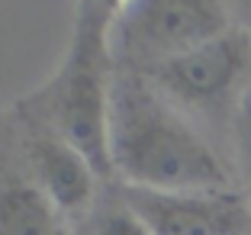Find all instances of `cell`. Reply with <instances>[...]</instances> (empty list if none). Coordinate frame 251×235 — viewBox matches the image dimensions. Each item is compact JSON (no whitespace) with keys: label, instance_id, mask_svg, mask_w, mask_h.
<instances>
[{"label":"cell","instance_id":"obj_1","mask_svg":"<svg viewBox=\"0 0 251 235\" xmlns=\"http://www.w3.org/2000/svg\"><path fill=\"white\" fill-rule=\"evenodd\" d=\"M110 161L119 184L145 190H229L232 174L206 135L139 71L113 74Z\"/></svg>","mask_w":251,"mask_h":235},{"label":"cell","instance_id":"obj_2","mask_svg":"<svg viewBox=\"0 0 251 235\" xmlns=\"http://www.w3.org/2000/svg\"><path fill=\"white\" fill-rule=\"evenodd\" d=\"M110 32L74 23V36L58 71L16 103V110L52 126L94 164L103 181H113L110 161V97H113Z\"/></svg>","mask_w":251,"mask_h":235},{"label":"cell","instance_id":"obj_3","mask_svg":"<svg viewBox=\"0 0 251 235\" xmlns=\"http://www.w3.org/2000/svg\"><path fill=\"white\" fill-rule=\"evenodd\" d=\"M229 29L222 0H132L110 29L113 65L142 74Z\"/></svg>","mask_w":251,"mask_h":235},{"label":"cell","instance_id":"obj_4","mask_svg":"<svg viewBox=\"0 0 251 235\" xmlns=\"http://www.w3.org/2000/svg\"><path fill=\"white\" fill-rule=\"evenodd\" d=\"M155 235H251V200L238 190H145L116 184Z\"/></svg>","mask_w":251,"mask_h":235},{"label":"cell","instance_id":"obj_5","mask_svg":"<svg viewBox=\"0 0 251 235\" xmlns=\"http://www.w3.org/2000/svg\"><path fill=\"white\" fill-rule=\"evenodd\" d=\"M251 68V32L235 29L209 39L177 58L142 71L171 103L184 106H219L242 84Z\"/></svg>","mask_w":251,"mask_h":235},{"label":"cell","instance_id":"obj_6","mask_svg":"<svg viewBox=\"0 0 251 235\" xmlns=\"http://www.w3.org/2000/svg\"><path fill=\"white\" fill-rule=\"evenodd\" d=\"M13 116H16V126H20L23 152L29 158V168L36 174L42 193L55 206L58 219L68 229H74V222H84L90 216V209L97 206L103 177L97 174L94 164L65 135L55 132L52 126L39 123V119L26 116L20 110H13Z\"/></svg>","mask_w":251,"mask_h":235},{"label":"cell","instance_id":"obj_7","mask_svg":"<svg viewBox=\"0 0 251 235\" xmlns=\"http://www.w3.org/2000/svg\"><path fill=\"white\" fill-rule=\"evenodd\" d=\"M61 226L23 152L16 116L0 110V235H58Z\"/></svg>","mask_w":251,"mask_h":235},{"label":"cell","instance_id":"obj_8","mask_svg":"<svg viewBox=\"0 0 251 235\" xmlns=\"http://www.w3.org/2000/svg\"><path fill=\"white\" fill-rule=\"evenodd\" d=\"M74 235H155L139 216L126 206V200L119 197V190L100 193L97 206L90 209V216L84 219L81 229H71Z\"/></svg>","mask_w":251,"mask_h":235},{"label":"cell","instance_id":"obj_9","mask_svg":"<svg viewBox=\"0 0 251 235\" xmlns=\"http://www.w3.org/2000/svg\"><path fill=\"white\" fill-rule=\"evenodd\" d=\"M132 0H77V16L74 23H84V26H97V29L110 32L113 23L129 10Z\"/></svg>","mask_w":251,"mask_h":235},{"label":"cell","instance_id":"obj_10","mask_svg":"<svg viewBox=\"0 0 251 235\" xmlns=\"http://www.w3.org/2000/svg\"><path fill=\"white\" fill-rule=\"evenodd\" d=\"M238 145H242V158L251 177V94H245L242 106H238Z\"/></svg>","mask_w":251,"mask_h":235},{"label":"cell","instance_id":"obj_11","mask_svg":"<svg viewBox=\"0 0 251 235\" xmlns=\"http://www.w3.org/2000/svg\"><path fill=\"white\" fill-rule=\"evenodd\" d=\"M58 235H74V232H71V229H68V226H61V232H58Z\"/></svg>","mask_w":251,"mask_h":235}]
</instances>
